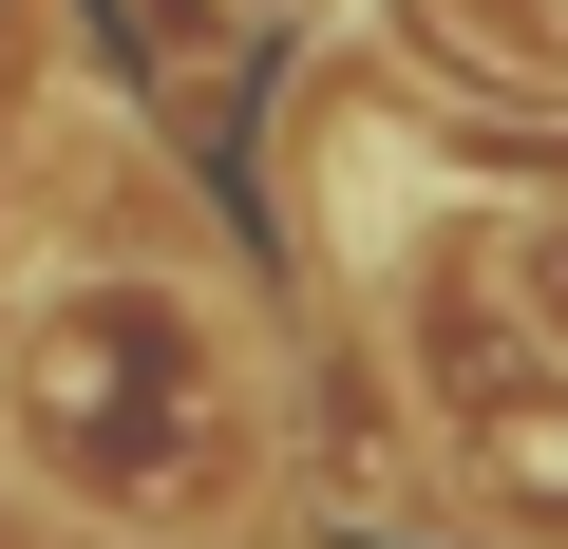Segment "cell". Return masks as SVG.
Listing matches in <instances>:
<instances>
[{
  "label": "cell",
  "mask_w": 568,
  "mask_h": 549,
  "mask_svg": "<svg viewBox=\"0 0 568 549\" xmlns=\"http://www.w3.org/2000/svg\"><path fill=\"white\" fill-rule=\"evenodd\" d=\"M493 265H511V323H530V360L568 379V209H511V246H493Z\"/></svg>",
  "instance_id": "cell-1"
},
{
  "label": "cell",
  "mask_w": 568,
  "mask_h": 549,
  "mask_svg": "<svg viewBox=\"0 0 568 549\" xmlns=\"http://www.w3.org/2000/svg\"><path fill=\"white\" fill-rule=\"evenodd\" d=\"M227 20H361V0H227Z\"/></svg>",
  "instance_id": "cell-2"
},
{
  "label": "cell",
  "mask_w": 568,
  "mask_h": 549,
  "mask_svg": "<svg viewBox=\"0 0 568 549\" xmlns=\"http://www.w3.org/2000/svg\"><path fill=\"white\" fill-rule=\"evenodd\" d=\"M530 20H549V39H568V0H530Z\"/></svg>",
  "instance_id": "cell-3"
}]
</instances>
